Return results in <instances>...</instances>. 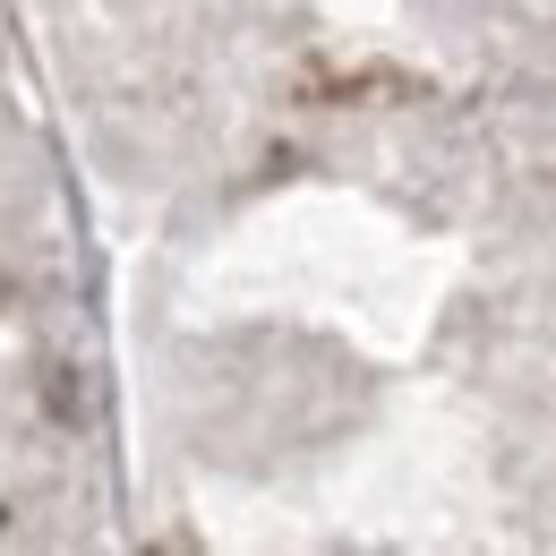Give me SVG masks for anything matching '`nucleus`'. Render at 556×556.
I'll return each mask as SVG.
<instances>
[{
  "label": "nucleus",
  "mask_w": 556,
  "mask_h": 556,
  "mask_svg": "<svg viewBox=\"0 0 556 556\" xmlns=\"http://www.w3.org/2000/svg\"><path fill=\"white\" fill-rule=\"evenodd\" d=\"M300 94H308V103H368V94H412V77H394V70H317V77H300Z\"/></svg>",
  "instance_id": "nucleus-1"
}]
</instances>
